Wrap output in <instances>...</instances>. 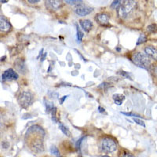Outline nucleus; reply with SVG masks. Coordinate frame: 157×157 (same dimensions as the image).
<instances>
[{
	"label": "nucleus",
	"instance_id": "14",
	"mask_svg": "<svg viewBox=\"0 0 157 157\" xmlns=\"http://www.w3.org/2000/svg\"><path fill=\"white\" fill-rule=\"evenodd\" d=\"M58 125H59V128H60V130L62 131L63 134H65L66 136H68V137H69L70 134H70V131L68 130V129L67 128V127H65V126H64L62 123H61V122H59Z\"/></svg>",
	"mask_w": 157,
	"mask_h": 157
},
{
	"label": "nucleus",
	"instance_id": "29",
	"mask_svg": "<svg viewBox=\"0 0 157 157\" xmlns=\"http://www.w3.org/2000/svg\"><path fill=\"white\" fill-rule=\"evenodd\" d=\"M68 95H67V96H64V97H62V98H61V101H60V103L61 104V105H62L63 103H64V101L65 100V99H66L67 98H68Z\"/></svg>",
	"mask_w": 157,
	"mask_h": 157
},
{
	"label": "nucleus",
	"instance_id": "1",
	"mask_svg": "<svg viewBox=\"0 0 157 157\" xmlns=\"http://www.w3.org/2000/svg\"><path fill=\"white\" fill-rule=\"evenodd\" d=\"M135 0H124L123 3L120 4V7L118 8V15L122 19L128 17L129 15L135 10L136 8Z\"/></svg>",
	"mask_w": 157,
	"mask_h": 157
},
{
	"label": "nucleus",
	"instance_id": "27",
	"mask_svg": "<svg viewBox=\"0 0 157 157\" xmlns=\"http://www.w3.org/2000/svg\"><path fill=\"white\" fill-rule=\"evenodd\" d=\"M27 1L31 4H36L40 2L41 0H27Z\"/></svg>",
	"mask_w": 157,
	"mask_h": 157
},
{
	"label": "nucleus",
	"instance_id": "33",
	"mask_svg": "<svg viewBox=\"0 0 157 157\" xmlns=\"http://www.w3.org/2000/svg\"><path fill=\"white\" fill-rule=\"evenodd\" d=\"M1 1V3H6V2H7L9 0H0Z\"/></svg>",
	"mask_w": 157,
	"mask_h": 157
},
{
	"label": "nucleus",
	"instance_id": "2",
	"mask_svg": "<svg viewBox=\"0 0 157 157\" xmlns=\"http://www.w3.org/2000/svg\"><path fill=\"white\" fill-rule=\"evenodd\" d=\"M132 61L137 66L144 69H148L151 66V61L148 58V56L141 52L136 53L132 56Z\"/></svg>",
	"mask_w": 157,
	"mask_h": 157
},
{
	"label": "nucleus",
	"instance_id": "7",
	"mask_svg": "<svg viewBox=\"0 0 157 157\" xmlns=\"http://www.w3.org/2000/svg\"><path fill=\"white\" fill-rule=\"evenodd\" d=\"M18 78V75L16 71L12 68L6 70L2 75V79L3 81L6 80H17Z\"/></svg>",
	"mask_w": 157,
	"mask_h": 157
},
{
	"label": "nucleus",
	"instance_id": "17",
	"mask_svg": "<svg viewBox=\"0 0 157 157\" xmlns=\"http://www.w3.org/2000/svg\"><path fill=\"white\" fill-rule=\"evenodd\" d=\"M76 32H77V40H78V42H81L82 40V38H83V32H82V31L79 29V28H78V25H76Z\"/></svg>",
	"mask_w": 157,
	"mask_h": 157
},
{
	"label": "nucleus",
	"instance_id": "28",
	"mask_svg": "<svg viewBox=\"0 0 157 157\" xmlns=\"http://www.w3.org/2000/svg\"><path fill=\"white\" fill-rule=\"evenodd\" d=\"M2 146L3 148H7L8 147H9V143H8L7 141H3V142L2 143Z\"/></svg>",
	"mask_w": 157,
	"mask_h": 157
},
{
	"label": "nucleus",
	"instance_id": "3",
	"mask_svg": "<svg viewBox=\"0 0 157 157\" xmlns=\"http://www.w3.org/2000/svg\"><path fill=\"white\" fill-rule=\"evenodd\" d=\"M17 101L22 108L27 109L33 102V96L29 91H23L18 96Z\"/></svg>",
	"mask_w": 157,
	"mask_h": 157
},
{
	"label": "nucleus",
	"instance_id": "19",
	"mask_svg": "<svg viewBox=\"0 0 157 157\" xmlns=\"http://www.w3.org/2000/svg\"><path fill=\"white\" fill-rule=\"evenodd\" d=\"M64 2L68 5H71V6H76L79 3H82V0H64Z\"/></svg>",
	"mask_w": 157,
	"mask_h": 157
},
{
	"label": "nucleus",
	"instance_id": "6",
	"mask_svg": "<svg viewBox=\"0 0 157 157\" xmlns=\"http://www.w3.org/2000/svg\"><path fill=\"white\" fill-rule=\"evenodd\" d=\"M45 3L47 9L51 10H60L63 6L62 0H46Z\"/></svg>",
	"mask_w": 157,
	"mask_h": 157
},
{
	"label": "nucleus",
	"instance_id": "10",
	"mask_svg": "<svg viewBox=\"0 0 157 157\" xmlns=\"http://www.w3.org/2000/svg\"><path fill=\"white\" fill-rule=\"evenodd\" d=\"M145 54L148 56L149 57H151L152 59L157 61V49L155 48L154 47L152 46H148L145 48Z\"/></svg>",
	"mask_w": 157,
	"mask_h": 157
},
{
	"label": "nucleus",
	"instance_id": "11",
	"mask_svg": "<svg viewBox=\"0 0 157 157\" xmlns=\"http://www.w3.org/2000/svg\"><path fill=\"white\" fill-rule=\"evenodd\" d=\"M15 68H16L17 71L21 72V73L25 74L26 72V66H25V61L22 59H17L14 63Z\"/></svg>",
	"mask_w": 157,
	"mask_h": 157
},
{
	"label": "nucleus",
	"instance_id": "24",
	"mask_svg": "<svg viewBox=\"0 0 157 157\" xmlns=\"http://www.w3.org/2000/svg\"><path fill=\"white\" fill-rule=\"evenodd\" d=\"M85 137H86V136H85V137H81L80 139L78 140V141H77L76 145H75V146H76L77 150H78V151H79V150H80V145H81V143L82 142V141H83V139H84V138H85Z\"/></svg>",
	"mask_w": 157,
	"mask_h": 157
},
{
	"label": "nucleus",
	"instance_id": "15",
	"mask_svg": "<svg viewBox=\"0 0 157 157\" xmlns=\"http://www.w3.org/2000/svg\"><path fill=\"white\" fill-rule=\"evenodd\" d=\"M122 3V0H113L112 4H111L110 7L113 10H117L120 7V4Z\"/></svg>",
	"mask_w": 157,
	"mask_h": 157
},
{
	"label": "nucleus",
	"instance_id": "13",
	"mask_svg": "<svg viewBox=\"0 0 157 157\" xmlns=\"http://www.w3.org/2000/svg\"><path fill=\"white\" fill-rule=\"evenodd\" d=\"M113 100L116 105H121L123 102L125 100V96L122 94H115L113 96Z\"/></svg>",
	"mask_w": 157,
	"mask_h": 157
},
{
	"label": "nucleus",
	"instance_id": "26",
	"mask_svg": "<svg viewBox=\"0 0 157 157\" xmlns=\"http://www.w3.org/2000/svg\"><path fill=\"white\" fill-rule=\"evenodd\" d=\"M120 74H121L122 75H123V76H124V77H126V78H130V79H131V80H132V78H130V75H129V74H128V72H127V71H121V72H120Z\"/></svg>",
	"mask_w": 157,
	"mask_h": 157
},
{
	"label": "nucleus",
	"instance_id": "22",
	"mask_svg": "<svg viewBox=\"0 0 157 157\" xmlns=\"http://www.w3.org/2000/svg\"><path fill=\"white\" fill-rule=\"evenodd\" d=\"M133 120H134V121L136 123H137L138 125L142 126L143 127H145V123H144V121L141 120H140L138 117H134V119H133Z\"/></svg>",
	"mask_w": 157,
	"mask_h": 157
},
{
	"label": "nucleus",
	"instance_id": "21",
	"mask_svg": "<svg viewBox=\"0 0 157 157\" xmlns=\"http://www.w3.org/2000/svg\"><path fill=\"white\" fill-rule=\"evenodd\" d=\"M46 108H47V113H51V110L54 108V103H51V102H46Z\"/></svg>",
	"mask_w": 157,
	"mask_h": 157
},
{
	"label": "nucleus",
	"instance_id": "31",
	"mask_svg": "<svg viewBox=\"0 0 157 157\" xmlns=\"http://www.w3.org/2000/svg\"><path fill=\"white\" fill-rule=\"evenodd\" d=\"M47 56V53H44V54H43V57H41V61H43L45 60V58H46V57Z\"/></svg>",
	"mask_w": 157,
	"mask_h": 157
},
{
	"label": "nucleus",
	"instance_id": "16",
	"mask_svg": "<svg viewBox=\"0 0 157 157\" xmlns=\"http://www.w3.org/2000/svg\"><path fill=\"white\" fill-rule=\"evenodd\" d=\"M147 31L150 33H156L157 32V25L155 24H152V25H148L147 27Z\"/></svg>",
	"mask_w": 157,
	"mask_h": 157
},
{
	"label": "nucleus",
	"instance_id": "30",
	"mask_svg": "<svg viewBox=\"0 0 157 157\" xmlns=\"http://www.w3.org/2000/svg\"><path fill=\"white\" fill-rule=\"evenodd\" d=\"M98 111H99V113H105V109H103V108L102 107H101V106H99V107H98Z\"/></svg>",
	"mask_w": 157,
	"mask_h": 157
},
{
	"label": "nucleus",
	"instance_id": "32",
	"mask_svg": "<svg viewBox=\"0 0 157 157\" xmlns=\"http://www.w3.org/2000/svg\"><path fill=\"white\" fill-rule=\"evenodd\" d=\"M43 49H42L41 51L39 52V56H38V58H39V57H40V56H42V54H43Z\"/></svg>",
	"mask_w": 157,
	"mask_h": 157
},
{
	"label": "nucleus",
	"instance_id": "23",
	"mask_svg": "<svg viewBox=\"0 0 157 157\" xmlns=\"http://www.w3.org/2000/svg\"><path fill=\"white\" fill-rule=\"evenodd\" d=\"M109 86H110V85L109 83H107V82H103V83H101V85L98 86V89H101L102 90H106Z\"/></svg>",
	"mask_w": 157,
	"mask_h": 157
},
{
	"label": "nucleus",
	"instance_id": "9",
	"mask_svg": "<svg viewBox=\"0 0 157 157\" xmlns=\"http://www.w3.org/2000/svg\"><path fill=\"white\" fill-rule=\"evenodd\" d=\"M10 29V23L3 16H1V17H0V30H1V32H6Z\"/></svg>",
	"mask_w": 157,
	"mask_h": 157
},
{
	"label": "nucleus",
	"instance_id": "5",
	"mask_svg": "<svg viewBox=\"0 0 157 157\" xmlns=\"http://www.w3.org/2000/svg\"><path fill=\"white\" fill-rule=\"evenodd\" d=\"M92 11H93V8L89 7L87 6L83 5L82 3L78 4L75 7V13L80 17L86 16V15L90 14Z\"/></svg>",
	"mask_w": 157,
	"mask_h": 157
},
{
	"label": "nucleus",
	"instance_id": "8",
	"mask_svg": "<svg viewBox=\"0 0 157 157\" xmlns=\"http://www.w3.org/2000/svg\"><path fill=\"white\" fill-rule=\"evenodd\" d=\"M95 20L98 24H100L101 25H108L109 24V20L110 17L106 13H99L97 14L95 17Z\"/></svg>",
	"mask_w": 157,
	"mask_h": 157
},
{
	"label": "nucleus",
	"instance_id": "18",
	"mask_svg": "<svg viewBox=\"0 0 157 157\" xmlns=\"http://www.w3.org/2000/svg\"><path fill=\"white\" fill-rule=\"evenodd\" d=\"M146 41H147V36H145V34H141L140 35L139 38H138V39H137V43H136V44L141 45V44H142V43H145Z\"/></svg>",
	"mask_w": 157,
	"mask_h": 157
},
{
	"label": "nucleus",
	"instance_id": "25",
	"mask_svg": "<svg viewBox=\"0 0 157 157\" xmlns=\"http://www.w3.org/2000/svg\"><path fill=\"white\" fill-rule=\"evenodd\" d=\"M122 114L125 115V116H132V117H138L140 118L141 116H138V115H136V114H134V113H124V112H121Z\"/></svg>",
	"mask_w": 157,
	"mask_h": 157
},
{
	"label": "nucleus",
	"instance_id": "4",
	"mask_svg": "<svg viewBox=\"0 0 157 157\" xmlns=\"http://www.w3.org/2000/svg\"><path fill=\"white\" fill-rule=\"evenodd\" d=\"M101 148L102 152L105 153H112L116 151L117 145L113 139H111L109 137H105L101 142Z\"/></svg>",
	"mask_w": 157,
	"mask_h": 157
},
{
	"label": "nucleus",
	"instance_id": "20",
	"mask_svg": "<svg viewBox=\"0 0 157 157\" xmlns=\"http://www.w3.org/2000/svg\"><path fill=\"white\" fill-rule=\"evenodd\" d=\"M50 153L52 154V155H55V156H61V153H60V152H59V150L57 149V148H56L55 146H52L51 148H50Z\"/></svg>",
	"mask_w": 157,
	"mask_h": 157
},
{
	"label": "nucleus",
	"instance_id": "12",
	"mask_svg": "<svg viewBox=\"0 0 157 157\" xmlns=\"http://www.w3.org/2000/svg\"><path fill=\"white\" fill-rule=\"evenodd\" d=\"M80 25L85 32H89L91 30L92 27H93V23L90 21V20H83V21H80Z\"/></svg>",
	"mask_w": 157,
	"mask_h": 157
}]
</instances>
